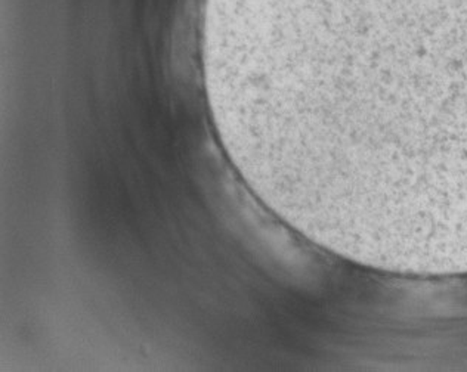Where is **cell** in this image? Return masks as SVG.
<instances>
[{
    "instance_id": "cell-1",
    "label": "cell",
    "mask_w": 467,
    "mask_h": 372,
    "mask_svg": "<svg viewBox=\"0 0 467 372\" xmlns=\"http://www.w3.org/2000/svg\"><path fill=\"white\" fill-rule=\"evenodd\" d=\"M237 85L266 173L311 232L467 213V12L244 0Z\"/></svg>"
}]
</instances>
